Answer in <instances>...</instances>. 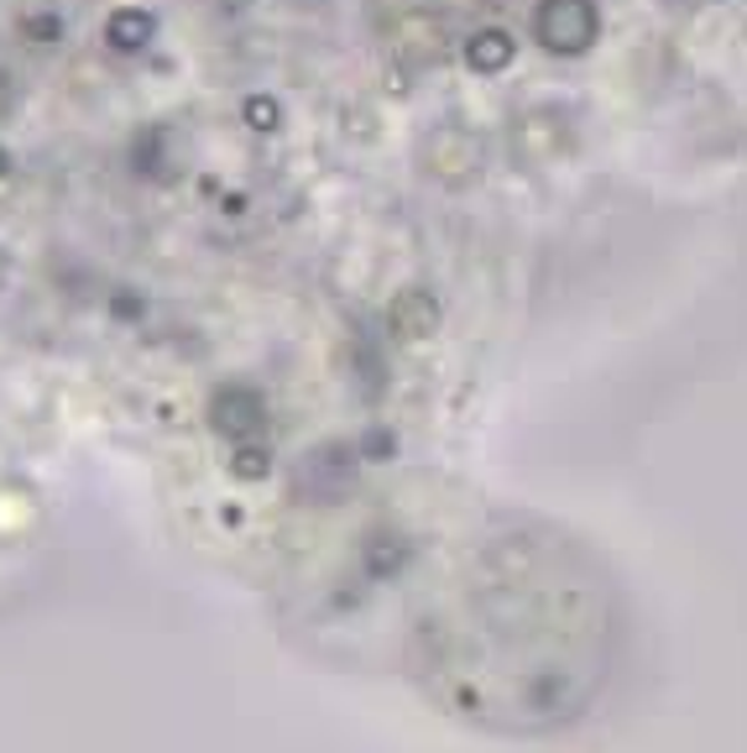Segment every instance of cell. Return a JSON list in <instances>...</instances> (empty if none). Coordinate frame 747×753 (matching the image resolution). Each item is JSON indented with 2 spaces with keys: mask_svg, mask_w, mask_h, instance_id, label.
I'll use <instances>...</instances> for the list:
<instances>
[{
  "mask_svg": "<svg viewBox=\"0 0 747 753\" xmlns=\"http://www.w3.org/2000/svg\"><path fill=\"white\" fill-rule=\"evenodd\" d=\"M141 32H147V21H141V17H116V21H110V37H116V48H136L131 37H141Z\"/></svg>",
  "mask_w": 747,
  "mask_h": 753,
  "instance_id": "6da1fadb",
  "label": "cell"
},
{
  "mask_svg": "<svg viewBox=\"0 0 747 753\" xmlns=\"http://www.w3.org/2000/svg\"><path fill=\"white\" fill-rule=\"evenodd\" d=\"M6 173H11V153H6V147H0V178H6Z\"/></svg>",
  "mask_w": 747,
  "mask_h": 753,
  "instance_id": "7a4b0ae2",
  "label": "cell"
},
{
  "mask_svg": "<svg viewBox=\"0 0 747 753\" xmlns=\"http://www.w3.org/2000/svg\"><path fill=\"white\" fill-rule=\"evenodd\" d=\"M0 283H6V257H0Z\"/></svg>",
  "mask_w": 747,
  "mask_h": 753,
  "instance_id": "3957f363",
  "label": "cell"
}]
</instances>
